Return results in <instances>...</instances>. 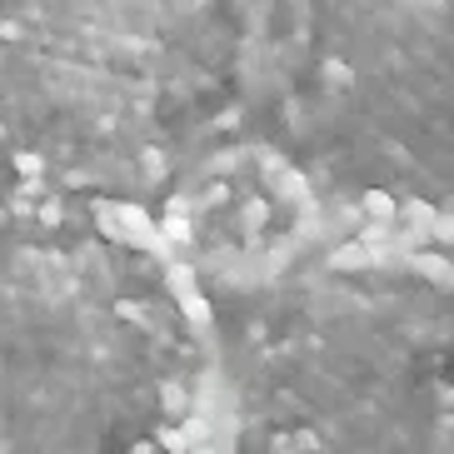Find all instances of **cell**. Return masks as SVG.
Here are the masks:
<instances>
[{"label":"cell","mask_w":454,"mask_h":454,"mask_svg":"<svg viewBox=\"0 0 454 454\" xmlns=\"http://www.w3.org/2000/svg\"><path fill=\"white\" fill-rule=\"evenodd\" d=\"M220 330L130 210L0 195V454H180Z\"/></svg>","instance_id":"obj_1"},{"label":"cell","mask_w":454,"mask_h":454,"mask_svg":"<svg viewBox=\"0 0 454 454\" xmlns=\"http://www.w3.org/2000/svg\"><path fill=\"white\" fill-rule=\"evenodd\" d=\"M260 70V0H0V170L155 210L240 125Z\"/></svg>","instance_id":"obj_2"},{"label":"cell","mask_w":454,"mask_h":454,"mask_svg":"<svg viewBox=\"0 0 454 454\" xmlns=\"http://www.w3.org/2000/svg\"><path fill=\"white\" fill-rule=\"evenodd\" d=\"M220 454H454V265L340 254L220 330Z\"/></svg>","instance_id":"obj_3"},{"label":"cell","mask_w":454,"mask_h":454,"mask_svg":"<svg viewBox=\"0 0 454 454\" xmlns=\"http://www.w3.org/2000/svg\"><path fill=\"white\" fill-rule=\"evenodd\" d=\"M270 110L320 190L454 220V0H285Z\"/></svg>","instance_id":"obj_4"},{"label":"cell","mask_w":454,"mask_h":454,"mask_svg":"<svg viewBox=\"0 0 454 454\" xmlns=\"http://www.w3.org/2000/svg\"><path fill=\"white\" fill-rule=\"evenodd\" d=\"M0 175H5V170H0Z\"/></svg>","instance_id":"obj_5"}]
</instances>
